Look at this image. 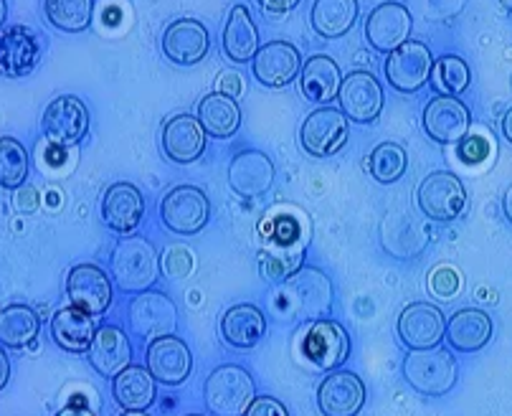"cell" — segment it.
Returning <instances> with one entry per match:
<instances>
[{
  "label": "cell",
  "mask_w": 512,
  "mask_h": 416,
  "mask_svg": "<svg viewBox=\"0 0 512 416\" xmlns=\"http://www.w3.org/2000/svg\"><path fill=\"white\" fill-rule=\"evenodd\" d=\"M112 274H115V285L127 295L148 292L160 274L158 252L142 236L120 239L112 252Z\"/></svg>",
  "instance_id": "1"
},
{
  "label": "cell",
  "mask_w": 512,
  "mask_h": 416,
  "mask_svg": "<svg viewBox=\"0 0 512 416\" xmlns=\"http://www.w3.org/2000/svg\"><path fill=\"white\" fill-rule=\"evenodd\" d=\"M256 399V384L249 371L236 363L218 366L203 386L206 409L216 416H244Z\"/></svg>",
  "instance_id": "2"
},
{
  "label": "cell",
  "mask_w": 512,
  "mask_h": 416,
  "mask_svg": "<svg viewBox=\"0 0 512 416\" xmlns=\"http://www.w3.org/2000/svg\"><path fill=\"white\" fill-rule=\"evenodd\" d=\"M401 373L414 391L421 396H444L457 386L459 368L457 361L442 345L429 351H411L404 358Z\"/></svg>",
  "instance_id": "3"
},
{
  "label": "cell",
  "mask_w": 512,
  "mask_h": 416,
  "mask_svg": "<svg viewBox=\"0 0 512 416\" xmlns=\"http://www.w3.org/2000/svg\"><path fill=\"white\" fill-rule=\"evenodd\" d=\"M421 214L431 221H457L467 208V188L449 170H434L416 191Z\"/></svg>",
  "instance_id": "4"
},
{
  "label": "cell",
  "mask_w": 512,
  "mask_h": 416,
  "mask_svg": "<svg viewBox=\"0 0 512 416\" xmlns=\"http://www.w3.org/2000/svg\"><path fill=\"white\" fill-rule=\"evenodd\" d=\"M350 135L348 117L335 107H317L300 127V145L310 158H333L345 148Z\"/></svg>",
  "instance_id": "5"
},
{
  "label": "cell",
  "mask_w": 512,
  "mask_h": 416,
  "mask_svg": "<svg viewBox=\"0 0 512 416\" xmlns=\"http://www.w3.org/2000/svg\"><path fill=\"white\" fill-rule=\"evenodd\" d=\"M160 219L165 229L180 236H193L206 229L211 219V203L208 196L196 186H175L165 193L160 203Z\"/></svg>",
  "instance_id": "6"
},
{
  "label": "cell",
  "mask_w": 512,
  "mask_h": 416,
  "mask_svg": "<svg viewBox=\"0 0 512 416\" xmlns=\"http://www.w3.org/2000/svg\"><path fill=\"white\" fill-rule=\"evenodd\" d=\"M41 127H44V135L51 145L74 148L89 132L87 104L74 94H61L46 107Z\"/></svg>",
  "instance_id": "7"
},
{
  "label": "cell",
  "mask_w": 512,
  "mask_h": 416,
  "mask_svg": "<svg viewBox=\"0 0 512 416\" xmlns=\"http://www.w3.org/2000/svg\"><path fill=\"white\" fill-rule=\"evenodd\" d=\"M398 338L409 351H429L447 338L444 312L431 302H411L398 315Z\"/></svg>",
  "instance_id": "8"
},
{
  "label": "cell",
  "mask_w": 512,
  "mask_h": 416,
  "mask_svg": "<svg viewBox=\"0 0 512 416\" xmlns=\"http://www.w3.org/2000/svg\"><path fill=\"white\" fill-rule=\"evenodd\" d=\"M431 72H434V56L421 41H406L386 59V79L396 92H419L431 79Z\"/></svg>",
  "instance_id": "9"
},
{
  "label": "cell",
  "mask_w": 512,
  "mask_h": 416,
  "mask_svg": "<svg viewBox=\"0 0 512 416\" xmlns=\"http://www.w3.org/2000/svg\"><path fill=\"white\" fill-rule=\"evenodd\" d=\"M302 262H305V247L300 241V231L292 221H279L272 241L259 257L264 277L274 282H287L300 274Z\"/></svg>",
  "instance_id": "10"
},
{
  "label": "cell",
  "mask_w": 512,
  "mask_h": 416,
  "mask_svg": "<svg viewBox=\"0 0 512 416\" xmlns=\"http://www.w3.org/2000/svg\"><path fill=\"white\" fill-rule=\"evenodd\" d=\"M414 28L409 8L398 0H386L376 6L365 21V39L381 54H391L398 46H404Z\"/></svg>",
  "instance_id": "11"
},
{
  "label": "cell",
  "mask_w": 512,
  "mask_h": 416,
  "mask_svg": "<svg viewBox=\"0 0 512 416\" xmlns=\"http://www.w3.org/2000/svg\"><path fill=\"white\" fill-rule=\"evenodd\" d=\"M424 132L439 145H459L469 132L467 104L459 97H447V94H436L426 102L424 110Z\"/></svg>",
  "instance_id": "12"
},
{
  "label": "cell",
  "mask_w": 512,
  "mask_h": 416,
  "mask_svg": "<svg viewBox=\"0 0 512 416\" xmlns=\"http://www.w3.org/2000/svg\"><path fill=\"white\" fill-rule=\"evenodd\" d=\"M302 66V54L295 44L269 41L251 61V74L262 87L282 89L295 82L297 74H302Z\"/></svg>",
  "instance_id": "13"
},
{
  "label": "cell",
  "mask_w": 512,
  "mask_h": 416,
  "mask_svg": "<svg viewBox=\"0 0 512 416\" xmlns=\"http://www.w3.org/2000/svg\"><path fill=\"white\" fill-rule=\"evenodd\" d=\"M130 325L145 340L165 338L178 328V307L163 292H140L130 305Z\"/></svg>",
  "instance_id": "14"
},
{
  "label": "cell",
  "mask_w": 512,
  "mask_h": 416,
  "mask_svg": "<svg viewBox=\"0 0 512 416\" xmlns=\"http://www.w3.org/2000/svg\"><path fill=\"white\" fill-rule=\"evenodd\" d=\"M340 110L358 125H371L383 110V87L371 72H353L340 87Z\"/></svg>",
  "instance_id": "15"
},
{
  "label": "cell",
  "mask_w": 512,
  "mask_h": 416,
  "mask_svg": "<svg viewBox=\"0 0 512 416\" xmlns=\"http://www.w3.org/2000/svg\"><path fill=\"white\" fill-rule=\"evenodd\" d=\"M305 356L320 371H338L350 356L348 330L333 320H317L305 335Z\"/></svg>",
  "instance_id": "16"
},
{
  "label": "cell",
  "mask_w": 512,
  "mask_h": 416,
  "mask_svg": "<svg viewBox=\"0 0 512 416\" xmlns=\"http://www.w3.org/2000/svg\"><path fill=\"white\" fill-rule=\"evenodd\" d=\"M66 295L79 310L102 315L112 302V282L97 264H77L66 277Z\"/></svg>",
  "instance_id": "17"
},
{
  "label": "cell",
  "mask_w": 512,
  "mask_h": 416,
  "mask_svg": "<svg viewBox=\"0 0 512 416\" xmlns=\"http://www.w3.org/2000/svg\"><path fill=\"white\" fill-rule=\"evenodd\" d=\"M211 36L196 18H178L163 33V51L173 64L196 66L206 59Z\"/></svg>",
  "instance_id": "18"
},
{
  "label": "cell",
  "mask_w": 512,
  "mask_h": 416,
  "mask_svg": "<svg viewBox=\"0 0 512 416\" xmlns=\"http://www.w3.org/2000/svg\"><path fill=\"white\" fill-rule=\"evenodd\" d=\"M274 178H277V168H274L272 158L262 150H241L231 158L229 183L239 196H264L274 186Z\"/></svg>",
  "instance_id": "19"
},
{
  "label": "cell",
  "mask_w": 512,
  "mask_h": 416,
  "mask_svg": "<svg viewBox=\"0 0 512 416\" xmlns=\"http://www.w3.org/2000/svg\"><path fill=\"white\" fill-rule=\"evenodd\" d=\"M363 404L365 384L350 371H333L317 389L322 416H358Z\"/></svg>",
  "instance_id": "20"
},
{
  "label": "cell",
  "mask_w": 512,
  "mask_h": 416,
  "mask_svg": "<svg viewBox=\"0 0 512 416\" xmlns=\"http://www.w3.org/2000/svg\"><path fill=\"white\" fill-rule=\"evenodd\" d=\"M148 368L158 378V384L180 386L191 376L193 356L178 335H165V338L150 340Z\"/></svg>",
  "instance_id": "21"
},
{
  "label": "cell",
  "mask_w": 512,
  "mask_h": 416,
  "mask_svg": "<svg viewBox=\"0 0 512 416\" xmlns=\"http://www.w3.org/2000/svg\"><path fill=\"white\" fill-rule=\"evenodd\" d=\"M145 216V198L135 183H112L102 198V219L115 234H132Z\"/></svg>",
  "instance_id": "22"
},
{
  "label": "cell",
  "mask_w": 512,
  "mask_h": 416,
  "mask_svg": "<svg viewBox=\"0 0 512 416\" xmlns=\"http://www.w3.org/2000/svg\"><path fill=\"white\" fill-rule=\"evenodd\" d=\"M206 127L196 115H175L163 127V150L173 163L191 165L206 150Z\"/></svg>",
  "instance_id": "23"
},
{
  "label": "cell",
  "mask_w": 512,
  "mask_h": 416,
  "mask_svg": "<svg viewBox=\"0 0 512 416\" xmlns=\"http://www.w3.org/2000/svg\"><path fill=\"white\" fill-rule=\"evenodd\" d=\"M130 361L132 348L125 330H120L117 325H99L92 348H89V363L94 366V371L99 376L115 378L130 366Z\"/></svg>",
  "instance_id": "24"
},
{
  "label": "cell",
  "mask_w": 512,
  "mask_h": 416,
  "mask_svg": "<svg viewBox=\"0 0 512 416\" xmlns=\"http://www.w3.org/2000/svg\"><path fill=\"white\" fill-rule=\"evenodd\" d=\"M39 36L28 26H8L0 39V66L6 77H26L39 61Z\"/></svg>",
  "instance_id": "25"
},
{
  "label": "cell",
  "mask_w": 512,
  "mask_h": 416,
  "mask_svg": "<svg viewBox=\"0 0 512 416\" xmlns=\"http://www.w3.org/2000/svg\"><path fill=\"white\" fill-rule=\"evenodd\" d=\"M94 315L79 310V307H61L51 318V338L66 353H89L94 343Z\"/></svg>",
  "instance_id": "26"
},
{
  "label": "cell",
  "mask_w": 512,
  "mask_h": 416,
  "mask_svg": "<svg viewBox=\"0 0 512 416\" xmlns=\"http://www.w3.org/2000/svg\"><path fill=\"white\" fill-rule=\"evenodd\" d=\"M492 338V320L485 310L464 307L452 315L447 323V340L454 351L477 353L482 351Z\"/></svg>",
  "instance_id": "27"
},
{
  "label": "cell",
  "mask_w": 512,
  "mask_h": 416,
  "mask_svg": "<svg viewBox=\"0 0 512 416\" xmlns=\"http://www.w3.org/2000/svg\"><path fill=\"white\" fill-rule=\"evenodd\" d=\"M343 87V74H340L338 61L325 54H317L302 66L300 89L312 104H330L340 97Z\"/></svg>",
  "instance_id": "28"
},
{
  "label": "cell",
  "mask_w": 512,
  "mask_h": 416,
  "mask_svg": "<svg viewBox=\"0 0 512 416\" xmlns=\"http://www.w3.org/2000/svg\"><path fill=\"white\" fill-rule=\"evenodd\" d=\"M221 44H224V54L234 64H249V61H254V56L259 54L262 46H259V31H256L254 21H251L249 8H231L229 21L224 26V36H221Z\"/></svg>",
  "instance_id": "29"
},
{
  "label": "cell",
  "mask_w": 512,
  "mask_h": 416,
  "mask_svg": "<svg viewBox=\"0 0 512 416\" xmlns=\"http://www.w3.org/2000/svg\"><path fill=\"white\" fill-rule=\"evenodd\" d=\"M155 381L150 368L127 366L120 376L112 378V394L125 411H145L155 404Z\"/></svg>",
  "instance_id": "30"
},
{
  "label": "cell",
  "mask_w": 512,
  "mask_h": 416,
  "mask_svg": "<svg viewBox=\"0 0 512 416\" xmlns=\"http://www.w3.org/2000/svg\"><path fill=\"white\" fill-rule=\"evenodd\" d=\"M267 333V320L256 305H234L221 318V335L234 348H254Z\"/></svg>",
  "instance_id": "31"
},
{
  "label": "cell",
  "mask_w": 512,
  "mask_h": 416,
  "mask_svg": "<svg viewBox=\"0 0 512 416\" xmlns=\"http://www.w3.org/2000/svg\"><path fill=\"white\" fill-rule=\"evenodd\" d=\"M198 120L216 140L234 137L241 127V107L231 94L211 92L198 104Z\"/></svg>",
  "instance_id": "32"
},
{
  "label": "cell",
  "mask_w": 512,
  "mask_h": 416,
  "mask_svg": "<svg viewBox=\"0 0 512 416\" xmlns=\"http://www.w3.org/2000/svg\"><path fill=\"white\" fill-rule=\"evenodd\" d=\"M358 16V0H315L310 18L322 39H340L358 23Z\"/></svg>",
  "instance_id": "33"
},
{
  "label": "cell",
  "mask_w": 512,
  "mask_h": 416,
  "mask_svg": "<svg viewBox=\"0 0 512 416\" xmlns=\"http://www.w3.org/2000/svg\"><path fill=\"white\" fill-rule=\"evenodd\" d=\"M41 330L39 312L28 305H8L0 312V343L6 348H28Z\"/></svg>",
  "instance_id": "34"
},
{
  "label": "cell",
  "mask_w": 512,
  "mask_h": 416,
  "mask_svg": "<svg viewBox=\"0 0 512 416\" xmlns=\"http://www.w3.org/2000/svg\"><path fill=\"white\" fill-rule=\"evenodd\" d=\"M44 13L59 31L82 33L94 21V0H44Z\"/></svg>",
  "instance_id": "35"
},
{
  "label": "cell",
  "mask_w": 512,
  "mask_h": 416,
  "mask_svg": "<svg viewBox=\"0 0 512 416\" xmlns=\"http://www.w3.org/2000/svg\"><path fill=\"white\" fill-rule=\"evenodd\" d=\"M469 82H472V74H469V66L462 56H439L434 61V72H431V87L436 89V94H447V97H459L462 92H467Z\"/></svg>",
  "instance_id": "36"
},
{
  "label": "cell",
  "mask_w": 512,
  "mask_h": 416,
  "mask_svg": "<svg viewBox=\"0 0 512 416\" xmlns=\"http://www.w3.org/2000/svg\"><path fill=\"white\" fill-rule=\"evenodd\" d=\"M406 165H409V155H406L404 145L398 143H381L373 148L371 158H368V170L381 186H391L398 178H404Z\"/></svg>",
  "instance_id": "37"
},
{
  "label": "cell",
  "mask_w": 512,
  "mask_h": 416,
  "mask_svg": "<svg viewBox=\"0 0 512 416\" xmlns=\"http://www.w3.org/2000/svg\"><path fill=\"white\" fill-rule=\"evenodd\" d=\"M28 168H31V160H28L26 148L18 143L16 137H3L0 140V183H3V188H8V191L21 188L28 178Z\"/></svg>",
  "instance_id": "38"
},
{
  "label": "cell",
  "mask_w": 512,
  "mask_h": 416,
  "mask_svg": "<svg viewBox=\"0 0 512 416\" xmlns=\"http://www.w3.org/2000/svg\"><path fill=\"white\" fill-rule=\"evenodd\" d=\"M193 269L191 254L186 252V247H170L165 254V274L173 277V280H183L188 277Z\"/></svg>",
  "instance_id": "39"
},
{
  "label": "cell",
  "mask_w": 512,
  "mask_h": 416,
  "mask_svg": "<svg viewBox=\"0 0 512 416\" xmlns=\"http://www.w3.org/2000/svg\"><path fill=\"white\" fill-rule=\"evenodd\" d=\"M459 274L452 267H439L431 274V292L439 297H454L459 292Z\"/></svg>",
  "instance_id": "40"
},
{
  "label": "cell",
  "mask_w": 512,
  "mask_h": 416,
  "mask_svg": "<svg viewBox=\"0 0 512 416\" xmlns=\"http://www.w3.org/2000/svg\"><path fill=\"white\" fill-rule=\"evenodd\" d=\"M464 0H424V13L431 21H447L462 13Z\"/></svg>",
  "instance_id": "41"
},
{
  "label": "cell",
  "mask_w": 512,
  "mask_h": 416,
  "mask_svg": "<svg viewBox=\"0 0 512 416\" xmlns=\"http://www.w3.org/2000/svg\"><path fill=\"white\" fill-rule=\"evenodd\" d=\"M244 416H289V411L282 401L272 399V396H256Z\"/></svg>",
  "instance_id": "42"
},
{
  "label": "cell",
  "mask_w": 512,
  "mask_h": 416,
  "mask_svg": "<svg viewBox=\"0 0 512 416\" xmlns=\"http://www.w3.org/2000/svg\"><path fill=\"white\" fill-rule=\"evenodd\" d=\"M256 3L262 6V11L274 13V16H282V13L295 11V8L300 6V0H256Z\"/></svg>",
  "instance_id": "43"
},
{
  "label": "cell",
  "mask_w": 512,
  "mask_h": 416,
  "mask_svg": "<svg viewBox=\"0 0 512 416\" xmlns=\"http://www.w3.org/2000/svg\"><path fill=\"white\" fill-rule=\"evenodd\" d=\"M56 416H97V414H94V411L89 409V406L71 404V406H66V409H61Z\"/></svg>",
  "instance_id": "44"
},
{
  "label": "cell",
  "mask_w": 512,
  "mask_h": 416,
  "mask_svg": "<svg viewBox=\"0 0 512 416\" xmlns=\"http://www.w3.org/2000/svg\"><path fill=\"white\" fill-rule=\"evenodd\" d=\"M8 378H11V363L6 353H0V389H6Z\"/></svg>",
  "instance_id": "45"
},
{
  "label": "cell",
  "mask_w": 512,
  "mask_h": 416,
  "mask_svg": "<svg viewBox=\"0 0 512 416\" xmlns=\"http://www.w3.org/2000/svg\"><path fill=\"white\" fill-rule=\"evenodd\" d=\"M502 135H505L507 143L512 145V107L505 112V117H502Z\"/></svg>",
  "instance_id": "46"
},
{
  "label": "cell",
  "mask_w": 512,
  "mask_h": 416,
  "mask_svg": "<svg viewBox=\"0 0 512 416\" xmlns=\"http://www.w3.org/2000/svg\"><path fill=\"white\" fill-rule=\"evenodd\" d=\"M502 211H505L507 221H510V224H512V183H510V186H507L505 196H502Z\"/></svg>",
  "instance_id": "47"
},
{
  "label": "cell",
  "mask_w": 512,
  "mask_h": 416,
  "mask_svg": "<svg viewBox=\"0 0 512 416\" xmlns=\"http://www.w3.org/2000/svg\"><path fill=\"white\" fill-rule=\"evenodd\" d=\"M500 6L505 8V11L512 13V0H500Z\"/></svg>",
  "instance_id": "48"
},
{
  "label": "cell",
  "mask_w": 512,
  "mask_h": 416,
  "mask_svg": "<svg viewBox=\"0 0 512 416\" xmlns=\"http://www.w3.org/2000/svg\"><path fill=\"white\" fill-rule=\"evenodd\" d=\"M120 416H148V414H145V411H125V414Z\"/></svg>",
  "instance_id": "49"
},
{
  "label": "cell",
  "mask_w": 512,
  "mask_h": 416,
  "mask_svg": "<svg viewBox=\"0 0 512 416\" xmlns=\"http://www.w3.org/2000/svg\"><path fill=\"white\" fill-rule=\"evenodd\" d=\"M3 3V23H6V16H8V0H0Z\"/></svg>",
  "instance_id": "50"
},
{
  "label": "cell",
  "mask_w": 512,
  "mask_h": 416,
  "mask_svg": "<svg viewBox=\"0 0 512 416\" xmlns=\"http://www.w3.org/2000/svg\"><path fill=\"white\" fill-rule=\"evenodd\" d=\"M188 416H198V414H188Z\"/></svg>",
  "instance_id": "51"
}]
</instances>
